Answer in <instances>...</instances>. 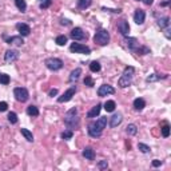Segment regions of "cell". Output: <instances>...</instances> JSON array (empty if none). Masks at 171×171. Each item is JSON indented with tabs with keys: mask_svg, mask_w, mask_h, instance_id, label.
Listing matches in <instances>:
<instances>
[{
	"mask_svg": "<svg viewBox=\"0 0 171 171\" xmlns=\"http://www.w3.org/2000/svg\"><path fill=\"white\" fill-rule=\"evenodd\" d=\"M60 23H62L63 26H68V24H71V22H70V20H64V19H63Z\"/></svg>",
	"mask_w": 171,
	"mask_h": 171,
	"instance_id": "7dc6e473",
	"label": "cell"
},
{
	"mask_svg": "<svg viewBox=\"0 0 171 171\" xmlns=\"http://www.w3.org/2000/svg\"><path fill=\"white\" fill-rule=\"evenodd\" d=\"M80 75H82V68H75V70L71 72V75H70V82H75V80H78Z\"/></svg>",
	"mask_w": 171,
	"mask_h": 171,
	"instance_id": "d4e9b609",
	"label": "cell"
},
{
	"mask_svg": "<svg viewBox=\"0 0 171 171\" xmlns=\"http://www.w3.org/2000/svg\"><path fill=\"white\" fill-rule=\"evenodd\" d=\"M94 42L96 44H99V46H107L108 42H110V34L107 30H104V28H99L95 35H94Z\"/></svg>",
	"mask_w": 171,
	"mask_h": 171,
	"instance_id": "277c9868",
	"label": "cell"
},
{
	"mask_svg": "<svg viewBox=\"0 0 171 171\" xmlns=\"http://www.w3.org/2000/svg\"><path fill=\"white\" fill-rule=\"evenodd\" d=\"M100 63L96 62V60H94V62H91V64H90V70H91L92 72H99L100 71Z\"/></svg>",
	"mask_w": 171,
	"mask_h": 171,
	"instance_id": "f1b7e54d",
	"label": "cell"
},
{
	"mask_svg": "<svg viewBox=\"0 0 171 171\" xmlns=\"http://www.w3.org/2000/svg\"><path fill=\"white\" fill-rule=\"evenodd\" d=\"M70 36H71V39H74V40H84V39H87V34H86L82 28H79V27H75L74 30L70 32Z\"/></svg>",
	"mask_w": 171,
	"mask_h": 171,
	"instance_id": "30bf717a",
	"label": "cell"
},
{
	"mask_svg": "<svg viewBox=\"0 0 171 171\" xmlns=\"http://www.w3.org/2000/svg\"><path fill=\"white\" fill-rule=\"evenodd\" d=\"M83 156L88 161H94L95 159V151H94V148L92 147H86L83 150Z\"/></svg>",
	"mask_w": 171,
	"mask_h": 171,
	"instance_id": "d6986e66",
	"label": "cell"
},
{
	"mask_svg": "<svg viewBox=\"0 0 171 171\" xmlns=\"http://www.w3.org/2000/svg\"><path fill=\"white\" fill-rule=\"evenodd\" d=\"M27 115L30 116H38L39 115V110L36 106H28L27 107Z\"/></svg>",
	"mask_w": 171,
	"mask_h": 171,
	"instance_id": "484cf974",
	"label": "cell"
},
{
	"mask_svg": "<svg viewBox=\"0 0 171 171\" xmlns=\"http://www.w3.org/2000/svg\"><path fill=\"white\" fill-rule=\"evenodd\" d=\"M106 124H107V116H102L98 120L92 122V123L88 124V135L92 138H99L103 132V130L106 128Z\"/></svg>",
	"mask_w": 171,
	"mask_h": 171,
	"instance_id": "6da1fadb",
	"label": "cell"
},
{
	"mask_svg": "<svg viewBox=\"0 0 171 171\" xmlns=\"http://www.w3.org/2000/svg\"><path fill=\"white\" fill-rule=\"evenodd\" d=\"M135 54H138V55H147V54H150V48L143 47V46H139V47L136 48Z\"/></svg>",
	"mask_w": 171,
	"mask_h": 171,
	"instance_id": "1f68e13d",
	"label": "cell"
},
{
	"mask_svg": "<svg viewBox=\"0 0 171 171\" xmlns=\"http://www.w3.org/2000/svg\"><path fill=\"white\" fill-rule=\"evenodd\" d=\"M14 95H15V99L18 102H24L28 100V98H30V94H28V90L24 88V87H16L14 90Z\"/></svg>",
	"mask_w": 171,
	"mask_h": 171,
	"instance_id": "8992f818",
	"label": "cell"
},
{
	"mask_svg": "<svg viewBox=\"0 0 171 171\" xmlns=\"http://www.w3.org/2000/svg\"><path fill=\"white\" fill-rule=\"evenodd\" d=\"M134 72H135V68L134 67H126L124 71H123V75L120 76V79L118 80V86L120 88H124V87H128L132 82V76H134Z\"/></svg>",
	"mask_w": 171,
	"mask_h": 171,
	"instance_id": "3957f363",
	"label": "cell"
},
{
	"mask_svg": "<svg viewBox=\"0 0 171 171\" xmlns=\"http://www.w3.org/2000/svg\"><path fill=\"white\" fill-rule=\"evenodd\" d=\"M72 136H74V131H72V130H66V131L62 132V138H63V139H66V140L71 139Z\"/></svg>",
	"mask_w": 171,
	"mask_h": 171,
	"instance_id": "836d02e7",
	"label": "cell"
},
{
	"mask_svg": "<svg viewBox=\"0 0 171 171\" xmlns=\"http://www.w3.org/2000/svg\"><path fill=\"white\" fill-rule=\"evenodd\" d=\"M84 84L87 86V87H94V86H95V84H94L92 78H91V76H88V75L84 78Z\"/></svg>",
	"mask_w": 171,
	"mask_h": 171,
	"instance_id": "74e56055",
	"label": "cell"
},
{
	"mask_svg": "<svg viewBox=\"0 0 171 171\" xmlns=\"http://www.w3.org/2000/svg\"><path fill=\"white\" fill-rule=\"evenodd\" d=\"M146 19V12L143 10H136L134 14V22L136 24H143Z\"/></svg>",
	"mask_w": 171,
	"mask_h": 171,
	"instance_id": "9a60e30c",
	"label": "cell"
},
{
	"mask_svg": "<svg viewBox=\"0 0 171 171\" xmlns=\"http://www.w3.org/2000/svg\"><path fill=\"white\" fill-rule=\"evenodd\" d=\"M7 43L14 44V46H23L24 40H23V36H11V38H7Z\"/></svg>",
	"mask_w": 171,
	"mask_h": 171,
	"instance_id": "e0dca14e",
	"label": "cell"
},
{
	"mask_svg": "<svg viewBox=\"0 0 171 171\" xmlns=\"http://www.w3.org/2000/svg\"><path fill=\"white\" fill-rule=\"evenodd\" d=\"M115 107H116V103L114 100H107L104 103V110L107 112H112V111H115Z\"/></svg>",
	"mask_w": 171,
	"mask_h": 171,
	"instance_id": "cb8c5ba5",
	"label": "cell"
},
{
	"mask_svg": "<svg viewBox=\"0 0 171 171\" xmlns=\"http://www.w3.org/2000/svg\"><path fill=\"white\" fill-rule=\"evenodd\" d=\"M158 26H159L161 28H169L170 27V18L169 16H165V18H161L158 19Z\"/></svg>",
	"mask_w": 171,
	"mask_h": 171,
	"instance_id": "7402d4cb",
	"label": "cell"
},
{
	"mask_svg": "<svg viewBox=\"0 0 171 171\" xmlns=\"http://www.w3.org/2000/svg\"><path fill=\"white\" fill-rule=\"evenodd\" d=\"M126 132H127L128 135H135V134L138 132V127L135 124H128L127 128H126Z\"/></svg>",
	"mask_w": 171,
	"mask_h": 171,
	"instance_id": "4dcf8cb0",
	"label": "cell"
},
{
	"mask_svg": "<svg viewBox=\"0 0 171 171\" xmlns=\"http://www.w3.org/2000/svg\"><path fill=\"white\" fill-rule=\"evenodd\" d=\"M44 63H46V67L51 71H59V70H62L64 66L62 60L58 58H48V59H46Z\"/></svg>",
	"mask_w": 171,
	"mask_h": 171,
	"instance_id": "5b68a950",
	"label": "cell"
},
{
	"mask_svg": "<svg viewBox=\"0 0 171 171\" xmlns=\"http://www.w3.org/2000/svg\"><path fill=\"white\" fill-rule=\"evenodd\" d=\"M122 120H123L122 114H115V115H112L111 119H110V127H112V128L118 127V126L122 123Z\"/></svg>",
	"mask_w": 171,
	"mask_h": 171,
	"instance_id": "2e32d148",
	"label": "cell"
},
{
	"mask_svg": "<svg viewBox=\"0 0 171 171\" xmlns=\"http://www.w3.org/2000/svg\"><path fill=\"white\" fill-rule=\"evenodd\" d=\"M75 92H76V87H75V86H72V87L68 88L62 96L58 98V102H59V103H66V102H70L72 99V96H75Z\"/></svg>",
	"mask_w": 171,
	"mask_h": 171,
	"instance_id": "ba28073f",
	"label": "cell"
},
{
	"mask_svg": "<svg viewBox=\"0 0 171 171\" xmlns=\"http://www.w3.org/2000/svg\"><path fill=\"white\" fill-rule=\"evenodd\" d=\"M100 111H102V104L98 103L95 107H92V108L87 112V118H91V119H92V118H96V116L100 114Z\"/></svg>",
	"mask_w": 171,
	"mask_h": 171,
	"instance_id": "ac0fdd59",
	"label": "cell"
},
{
	"mask_svg": "<svg viewBox=\"0 0 171 171\" xmlns=\"http://www.w3.org/2000/svg\"><path fill=\"white\" fill-rule=\"evenodd\" d=\"M124 43L127 44V47H128V50H131L132 52H135L136 51V48L140 46L139 42L135 39V38H126L124 39Z\"/></svg>",
	"mask_w": 171,
	"mask_h": 171,
	"instance_id": "4fadbf2b",
	"label": "cell"
},
{
	"mask_svg": "<svg viewBox=\"0 0 171 171\" xmlns=\"http://www.w3.org/2000/svg\"><path fill=\"white\" fill-rule=\"evenodd\" d=\"M135 2H139V0H135Z\"/></svg>",
	"mask_w": 171,
	"mask_h": 171,
	"instance_id": "681fc988",
	"label": "cell"
},
{
	"mask_svg": "<svg viewBox=\"0 0 171 171\" xmlns=\"http://www.w3.org/2000/svg\"><path fill=\"white\" fill-rule=\"evenodd\" d=\"M70 51L75 52V54H83V55L91 54V48L84 46V44H82V43H72L70 46Z\"/></svg>",
	"mask_w": 171,
	"mask_h": 171,
	"instance_id": "52a82bcc",
	"label": "cell"
},
{
	"mask_svg": "<svg viewBox=\"0 0 171 171\" xmlns=\"http://www.w3.org/2000/svg\"><path fill=\"white\" fill-rule=\"evenodd\" d=\"M64 123H66V126L70 127V128H78L79 127L78 110H76L75 107L66 112V115H64Z\"/></svg>",
	"mask_w": 171,
	"mask_h": 171,
	"instance_id": "7a4b0ae2",
	"label": "cell"
},
{
	"mask_svg": "<svg viewBox=\"0 0 171 171\" xmlns=\"http://www.w3.org/2000/svg\"><path fill=\"white\" fill-rule=\"evenodd\" d=\"M48 95H50V96H52V98H54V96H56V95H58V90H56V88H52L51 91L48 92Z\"/></svg>",
	"mask_w": 171,
	"mask_h": 171,
	"instance_id": "7bdbcfd3",
	"label": "cell"
},
{
	"mask_svg": "<svg viewBox=\"0 0 171 171\" xmlns=\"http://www.w3.org/2000/svg\"><path fill=\"white\" fill-rule=\"evenodd\" d=\"M18 59H19V51H16V50H7L6 54H4V62L7 64L14 63Z\"/></svg>",
	"mask_w": 171,
	"mask_h": 171,
	"instance_id": "9c48e42d",
	"label": "cell"
},
{
	"mask_svg": "<svg viewBox=\"0 0 171 171\" xmlns=\"http://www.w3.org/2000/svg\"><path fill=\"white\" fill-rule=\"evenodd\" d=\"M132 104H134V108H135L136 111H142V110L146 107V102H144V99H142V98H136Z\"/></svg>",
	"mask_w": 171,
	"mask_h": 171,
	"instance_id": "ffe728a7",
	"label": "cell"
},
{
	"mask_svg": "<svg viewBox=\"0 0 171 171\" xmlns=\"http://www.w3.org/2000/svg\"><path fill=\"white\" fill-rule=\"evenodd\" d=\"M112 94H115V88L110 84H103L99 87V90H98V95L100 98L107 96V95H112Z\"/></svg>",
	"mask_w": 171,
	"mask_h": 171,
	"instance_id": "8fae6325",
	"label": "cell"
},
{
	"mask_svg": "<svg viewBox=\"0 0 171 171\" xmlns=\"http://www.w3.org/2000/svg\"><path fill=\"white\" fill-rule=\"evenodd\" d=\"M107 167H108L107 161H102V162H99V165H98V169H100V170H104V169H107Z\"/></svg>",
	"mask_w": 171,
	"mask_h": 171,
	"instance_id": "60d3db41",
	"label": "cell"
},
{
	"mask_svg": "<svg viewBox=\"0 0 171 171\" xmlns=\"http://www.w3.org/2000/svg\"><path fill=\"white\" fill-rule=\"evenodd\" d=\"M161 165H162L161 161H158V159H154V161H152V166H154V167H159Z\"/></svg>",
	"mask_w": 171,
	"mask_h": 171,
	"instance_id": "ee69618b",
	"label": "cell"
},
{
	"mask_svg": "<svg viewBox=\"0 0 171 171\" xmlns=\"http://www.w3.org/2000/svg\"><path fill=\"white\" fill-rule=\"evenodd\" d=\"M14 2H15V4H16V7H18L19 11L26 12V10H27V3H26V0H14Z\"/></svg>",
	"mask_w": 171,
	"mask_h": 171,
	"instance_id": "4316f807",
	"label": "cell"
},
{
	"mask_svg": "<svg viewBox=\"0 0 171 171\" xmlns=\"http://www.w3.org/2000/svg\"><path fill=\"white\" fill-rule=\"evenodd\" d=\"M20 132H22V135L26 138L28 142H34V135H32V132L28 131L27 128H22V130H20Z\"/></svg>",
	"mask_w": 171,
	"mask_h": 171,
	"instance_id": "83f0119b",
	"label": "cell"
},
{
	"mask_svg": "<svg viewBox=\"0 0 171 171\" xmlns=\"http://www.w3.org/2000/svg\"><path fill=\"white\" fill-rule=\"evenodd\" d=\"M7 108H8V104H7V102H0V112H4V111H7Z\"/></svg>",
	"mask_w": 171,
	"mask_h": 171,
	"instance_id": "b9f144b4",
	"label": "cell"
},
{
	"mask_svg": "<svg viewBox=\"0 0 171 171\" xmlns=\"http://www.w3.org/2000/svg\"><path fill=\"white\" fill-rule=\"evenodd\" d=\"M143 3L146 4V6H151V4L154 3V0H143Z\"/></svg>",
	"mask_w": 171,
	"mask_h": 171,
	"instance_id": "bcb514c9",
	"label": "cell"
},
{
	"mask_svg": "<svg viewBox=\"0 0 171 171\" xmlns=\"http://www.w3.org/2000/svg\"><path fill=\"white\" fill-rule=\"evenodd\" d=\"M167 78V75H159V74H152V75H150L146 78V82L147 83H151V82H156V80H159V79H166Z\"/></svg>",
	"mask_w": 171,
	"mask_h": 171,
	"instance_id": "44dd1931",
	"label": "cell"
},
{
	"mask_svg": "<svg viewBox=\"0 0 171 171\" xmlns=\"http://www.w3.org/2000/svg\"><path fill=\"white\" fill-rule=\"evenodd\" d=\"M55 43L58 44V46H64V44L67 43V36L66 35H59L58 38L55 39Z\"/></svg>",
	"mask_w": 171,
	"mask_h": 171,
	"instance_id": "f546056e",
	"label": "cell"
},
{
	"mask_svg": "<svg viewBox=\"0 0 171 171\" xmlns=\"http://www.w3.org/2000/svg\"><path fill=\"white\" fill-rule=\"evenodd\" d=\"M138 148L140 150L143 154H147V152H150L151 151V148H150V146H147V144H144V143H138Z\"/></svg>",
	"mask_w": 171,
	"mask_h": 171,
	"instance_id": "e575fe53",
	"label": "cell"
},
{
	"mask_svg": "<svg viewBox=\"0 0 171 171\" xmlns=\"http://www.w3.org/2000/svg\"><path fill=\"white\" fill-rule=\"evenodd\" d=\"M165 32H166V38L170 39V27L169 28H165Z\"/></svg>",
	"mask_w": 171,
	"mask_h": 171,
	"instance_id": "f6af8a7d",
	"label": "cell"
},
{
	"mask_svg": "<svg viewBox=\"0 0 171 171\" xmlns=\"http://www.w3.org/2000/svg\"><path fill=\"white\" fill-rule=\"evenodd\" d=\"M102 10L106 11V12H112V14H120L122 10L118 8V10H112V8H107V7H102Z\"/></svg>",
	"mask_w": 171,
	"mask_h": 171,
	"instance_id": "ab89813d",
	"label": "cell"
},
{
	"mask_svg": "<svg viewBox=\"0 0 171 171\" xmlns=\"http://www.w3.org/2000/svg\"><path fill=\"white\" fill-rule=\"evenodd\" d=\"M16 30L20 32V36H28L31 34V27L26 23H18L16 24Z\"/></svg>",
	"mask_w": 171,
	"mask_h": 171,
	"instance_id": "7c38bea8",
	"label": "cell"
},
{
	"mask_svg": "<svg viewBox=\"0 0 171 171\" xmlns=\"http://www.w3.org/2000/svg\"><path fill=\"white\" fill-rule=\"evenodd\" d=\"M10 76H8L7 74H0V83L4 84V86H7L8 83H10Z\"/></svg>",
	"mask_w": 171,
	"mask_h": 171,
	"instance_id": "8d00e7d4",
	"label": "cell"
},
{
	"mask_svg": "<svg viewBox=\"0 0 171 171\" xmlns=\"http://www.w3.org/2000/svg\"><path fill=\"white\" fill-rule=\"evenodd\" d=\"M91 4H92V0H78V2H76V6H78V8H80V10H86V8H88Z\"/></svg>",
	"mask_w": 171,
	"mask_h": 171,
	"instance_id": "603a6c76",
	"label": "cell"
},
{
	"mask_svg": "<svg viewBox=\"0 0 171 171\" xmlns=\"http://www.w3.org/2000/svg\"><path fill=\"white\" fill-rule=\"evenodd\" d=\"M8 122H10V123L11 124H16V123H18V115H16V114L15 112H10V114H8Z\"/></svg>",
	"mask_w": 171,
	"mask_h": 171,
	"instance_id": "d6a6232c",
	"label": "cell"
},
{
	"mask_svg": "<svg viewBox=\"0 0 171 171\" xmlns=\"http://www.w3.org/2000/svg\"><path fill=\"white\" fill-rule=\"evenodd\" d=\"M51 4H52V0H43V2L40 3V8H42V10H47Z\"/></svg>",
	"mask_w": 171,
	"mask_h": 171,
	"instance_id": "f35d334b",
	"label": "cell"
},
{
	"mask_svg": "<svg viewBox=\"0 0 171 171\" xmlns=\"http://www.w3.org/2000/svg\"><path fill=\"white\" fill-rule=\"evenodd\" d=\"M161 130H162V136H163V138H169L170 136V126L169 124H165Z\"/></svg>",
	"mask_w": 171,
	"mask_h": 171,
	"instance_id": "d590c367",
	"label": "cell"
},
{
	"mask_svg": "<svg viewBox=\"0 0 171 171\" xmlns=\"http://www.w3.org/2000/svg\"><path fill=\"white\" fill-rule=\"evenodd\" d=\"M118 30H119V32L123 36H127L130 34V26H128V23L126 22V20H120V22L118 23Z\"/></svg>",
	"mask_w": 171,
	"mask_h": 171,
	"instance_id": "5bb4252c",
	"label": "cell"
},
{
	"mask_svg": "<svg viewBox=\"0 0 171 171\" xmlns=\"http://www.w3.org/2000/svg\"><path fill=\"white\" fill-rule=\"evenodd\" d=\"M169 4H170V0H167V2H165V3H162L161 6L162 7H166V6H169Z\"/></svg>",
	"mask_w": 171,
	"mask_h": 171,
	"instance_id": "c3c4849f",
	"label": "cell"
},
{
	"mask_svg": "<svg viewBox=\"0 0 171 171\" xmlns=\"http://www.w3.org/2000/svg\"><path fill=\"white\" fill-rule=\"evenodd\" d=\"M42 2H43V0H42Z\"/></svg>",
	"mask_w": 171,
	"mask_h": 171,
	"instance_id": "f907efd6",
	"label": "cell"
}]
</instances>
